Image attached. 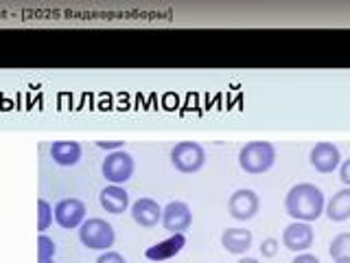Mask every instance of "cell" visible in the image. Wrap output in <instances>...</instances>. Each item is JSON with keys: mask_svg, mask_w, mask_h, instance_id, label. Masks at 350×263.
I'll return each mask as SVG.
<instances>
[{"mask_svg": "<svg viewBox=\"0 0 350 263\" xmlns=\"http://www.w3.org/2000/svg\"><path fill=\"white\" fill-rule=\"evenodd\" d=\"M291 263H320L315 255H309V252H304V255H295Z\"/></svg>", "mask_w": 350, "mask_h": 263, "instance_id": "obj_24", "label": "cell"}, {"mask_svg": "<svg viewBox=\"0 0 350 263\" xmlns=\"http://www.w3.org/2000/svg\"><path fill=\"white\" fill-rule=\"evenodd\" d=\"M83 149L77 140H55L51 142V158L59 167H75L81 160Z\"/></svg>", "mask_w": 350, "mask_h": 263, "instance_id": "obj_14", "label": "cell"}, {"mask_svg": "<svg viewBox=\"0 0 350 263\" xmlns=\"http://www.w3.org/2000/svg\"><path fill=\"white\" fill-rule=\"evenodd\" d=\"M186 246V237L182 233H175L162 241H156L145 250V257L149 261H169L173 257H178Z\"/></svg>", "mask_w": 350, "mask_h": 263, "instance_id": "obj_12", "label": "cell"}, {"mask_svg": "<svg viewBox=\"0 0 350 263\" xmlns=\"http://www.w3.org/2000/svg\"><path fill=\"white\" fill-rule=\"evenodd\" d=\"M125 142L123 140H96V147L98 149H105V151H118V149H123Z\"/></svg>", "mask_w": 350, "mask_h": 263, "instance_id": "obj_22", "label": "cell"}, {"mask_svg": "<svg viewBox=\"0 0 350 263\" xmlns=\"http://www.w3.org/2000/svg\"><path fill=\"white\" fill-rule=\"evenodd\" d=\"M237 263H260L258 259H252V257H243V259H239Z\"/></svg>", "mask_w": 350, "mask_h": 263, "instance_id": "obj_25", "label": "cell"}, {"mask_svg": "<svg viewBox=\"0 0 350 263\" xmlns=\"http://www.w3.org/2000/svg\"><path fill=\"white\" fill-rule=\"evenodd\" d=\"M221 246L230 255H245L252 248V233L247 228H241V226L226 228L221 233Z\"/></svg>", "mask_w": 350, "mask_h": 263, "instance_id": "obj_15", "label": "cell"}, {"mask_svg": "<svg viewBox=\"0 0 350 263\" xmlns=\"http://www.w3.org/2000/svg\"><path fill=\"white\" fill-rule=\"evenodd\" d=\"M324 213L328 215V219H333V222H346L350 219V189L337 191L331 200L326 202L324 206Z\"/></svg>", "mask_w": 350, "mask_h": 263, "instance_id": "obj_16", "label": "cell"}, {"mask_svg": "<svg viewBox=\"0 0 350 263\" xmlns=\"http://www.w3.org/2000/svg\"><path fill=\"white\" fill-rule=\"evenodd\" d=\"M309 160L315 171L333 173L335 169H339V164H342V151H339L337 145H333V142H326V140L315 142L309 153Z\"/></svg>", "mask_w": 350, "mask_h": 263, "instance_id": "obj_9", "label": "cell"}, {"mask_svg": "<svg viewBox=\"0 0 350 263\" xmlns=\"http://www.w3.org/2000/svg\"><path fill=\"white\" fill-rule=\"evenodd\" d=\"M160 224L164 230H169L171 235L175 233H186V230L191 228L193 224V211H191V206L182 202V200H173L169 202L167 206L162 208V219H160Z\"/></svg>", "mask_w": 350, "mask_h": 263, "instance_id": "obj_6", "label": "cell"}, {"mask_svg": "<svg viewBox=\"0 0 350 263\" xmlns=\"http://www.w3.org/2000/svg\"><path fill=\"white\" fill-rule=\"evenodd\" d=\"M278 239L276 237H267L265 241L260 244V255L262 257H267V259H271V257H276L278 255Z\"/></svg>", "mask_w": 350, "mask_h": 263, "instance_id": "obj_20", "label": "cell"}, {"mask_svg": "<svg viewBox=\"0 0 350 263\" xmlns=\"http://www.w3.org/2000/svg\"><path fill=\"white\" fill-rule=\"evenodd\" d=\"M85 213L88 208L79 197H64V200L57 202V206H53L55 222L66 230L79 228L85 222Z\"/></svg>", "mask_w": 350, "mask_h": 263, "instance_id": "obj_7", "label": "cell"}, {"mask_svg": "<svg viewBox=\"0 0 350 263\" xmlns=\"http://www.w3.org/2000/svg\"><path fill=\"white\" fill-rule=\"evenodd\" d=\"M169 158L180 173H197L206 164V149L195 140H180L173 145Z\"/></svg>", "mask_w": 350, "mask_h": 263, "instance_id": "obj_4", "label": "cell"}, {"mask_svg": "<svg viewBox=\"0 0 350 263\" xmlns=\"http://www.w3.org/2000/svg\"><path fill=\"white\" fill-rule=\"evenodd\" d=\"M38 263H55V259H38Z\"/></svg>", "mask_w": 350, "mask_h": 263, "instance_id": "obj_26", "label": "cell"}, {"mask_svg": "<svg viewBox=\"0 0 350 263\" xmlns=\"http://www.w3.org/2000/svg\"><path fill=\"white\" fill-rule=\"evenodd\" d=\"M328 255H331L335 261L337 259H350V233H339L331 246H328Z\"/></svg>", "mask_w": 350, "mask_h": 263, "instance_id": "obj_17", "label": "cell"}, {"mask_svg": "<svg viewBox=\"0 0 350 263\" xmlns=\"http://www.w3.org/2000/svg\"><path fill=\"white\" fill-rule=\"evenodd\" d=\"M335 263H350V259H337Z\"/></svg>", "mask_w": 350, "mask_h": 263, "instance_id": "obj_27", "label": "cell"}, {"mask_svg": "<svg viewBox=\"0 0 350 263\" xmlns=\"http://www.w3.org/2000/svg\"><path fill=\"white\" fill-rule=\"evenodd\" d=\"M98 202H101V208L109 215L125 213L131 204L127 189H123V186H118V184H107L105 189H101V193H98Z\"/></svg>", "mask_w": 350, "mask_h": 263, "instance_id": "obj_13", "label": "cell"}, {"mask_svg": "<svg viewBox=\"0 0 350 263\" xmlns=\"http://www.w3.org/2000/svg\"><path fill=\"white\" fill-rule=\"evenodd\" d=\"M131 219L142 228H153L160 224L162 219V206L153 200V197H138V200L129 206Z\"/></svg>", "mask_w": 350, "mask_h": 263, "instance_id": "obj_11", "label": "cell"}, {"mask_svg": "<svg viewBox=\"0 0 350 263\" xmlns=\"http://www.w3.org/2000/svg\"><path fill=\"white\" fill-rule=\"evenodd\" d=\"M276 162V147L269 140H250L239 151V164L245 173H267Z\"/></svg>", "mask_w": 350, "mask_h": 263, "instance_id": "obj_2", "label": "cell"}, {"mask_svg": "<svg viewBox=\"0 0 350 263\" xmlns=\"http://www.w3.org/2000/svg\"><path fill=\"white\" fill-rule=\"evenodd\" d=\"M313 226L304 222H291L287 228L282 230V244L291 252H304L313 246Z\"/></svg>", "mask_w": 350, "mask_h": 263, "instance_id": "obj_10", "label": "cell"}, {"mask_svg": "<svg viewBox=\"0 0 350 263\" xmlns=\"http://www.w3.org/2000/svg\"><path fill=\"white\" fill-rule=\"evenodd\" d=\"M55 255H57V246H55V241L42 233L38 237V259H55Z\"/></svg>", "mask_w": 350, "mask_h": 263, "instance_id": "obj_19", "label": "cell"}, {"mask_svg": "<svg viewBox=\"0 0 350 263\" xmlns=\"http://www.w3.org/2000/svg\"><path fill=\"white\" fill-rule=\"evenodd\" d=\"M134 171H136V160L125 149L107 153L101 162V173L109 184H118V186L125 184L134 175Z\"/></svg>", "mask_w": 350, "mask_h": 263, "instance_id": "obj_5", "label": "cell"}, {"mask_svg": "<svg viewBox=\"0 0 350 263\" xmlns=\"http://www.w3.org/2000/svg\"><path fill=\"white\" fill-rule=\"evenodd\" d=\"M79 241L88 250H101L107 252L116 244V230L114 226L101 217H90L79 226Z\"/></svg>", "mask_w": 350, "mask_h": 263, "instance_id": "obj_3", "label": "cell"}, {"mask_svg": "<svg viewBox=\"0 0 350 263\" xmlns=\"http://www.w3.org/2000/svg\"><path fill=\"white\" fill-rule=\"evenodd\" d=\"M258 208H260V197L252 189H239L230 195V200H228V213L234 219H239V222L252 219L258 213Z\"/></svg>", "mask_w": 350, "mask_h": 263, "instance_id": "obj_8", "label": "cell"}, {"mask_svg": "<svg viewBox=\"0 0 350 263\" xmlns=\"http://www.w3.org/2000/svg\"><path fill=\"white\" fill-rule=\"evenodd\" d=\"M339 178H342V182L350 189V158L339 164Z\"/></svg>", "mask_w": 350, "mask_h": 263, "instance_id": "obj_23", "label": "cell"}, {"mask_svg": "<svg viewBox=\"0 0 350 263\" xmlns=\"http://www.w3.org/2000/svg\"><path fill=\"white\" fill-rule=\"evenodd\" d=\"M53 222H55L53 206L46 200H42V197H40V200H38V230H40V235L46 233Z\"/></svg>", "mask_w": 350, "mask_h": 263, "instance_id": "obj_18", "label": "cell"}, {"mask_svg": "<svg viewBox=\"0 0 350 263\" xmlns=\"http://www.w3.org/2000/svg\"><path fill=\"white\" fill-rule=\"evenodd\" d=\"M324 206H326V197L322 189L311 182L293 184L287 191V195H284V211L295 222H304V224L315 222L324 213Z\"/></svg>", "mask_w": 350, "mask_h": 263, "instance_id": "obj_1", "label": "cell"}, {"mask_svg": "<svg viewBox=\"0 0 350 263\" xmlns=\"http://www.w3.org/2000/svg\"><path fill=\"white\" fill-rule=\"evenodd\" d=\"M94 263H127L125 257L120 255V252H114V250H107L103 255H98V259Z\"/></svg>", "mask_w": 350, "mask_h": 263, "instance_id": "obj_21", "label": "cell"}]
</instances>
